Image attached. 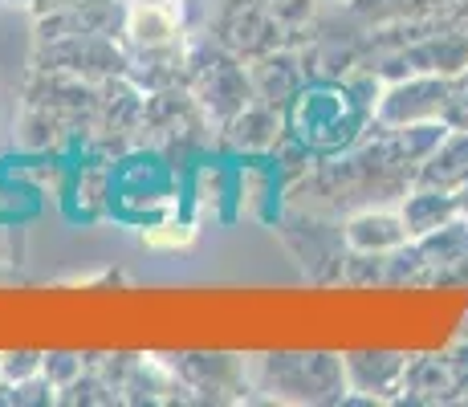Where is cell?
<instances>
[{"mask_svg":"<svg viewBox=\"0 0 468 407\" xmlns=\"http://www.w3.org/2000/svg\"><path fill=\"white\" fill-rule=\"evenodd\" d=\"M416 184L440 187V192H461L468 184V126H448V134L436 143V151L420 163Z\"/></svg>","mask_w":468,"mask_h":407,"instance_id":"277c9868","label":"cell"},{"mask_svg":"<svg viewBox=\"0 0 468 407\" xmlns=\"http://www.w3.org/2000/svg\"><path fill=\"white\" fill-rule=\"evenodd\" d=\"M196 241V229L192 224H179V220H167V224H155V229L143 232V244L147 249H159V252H176V249H187Z\"/></svg>","mask_w":468,"mask_h":407,"instance_id":"ba28073f","label":"cell"},{"mask_svg":"<svg viewBox=\"0 0 468 407\" xmlns=\"http://www.w3.org/2000/svg\"><path fill=\"white\" fill-rule=\"evenodd\" d=\"M127 33L139 49L155 53V49H171L184 33L179 25V8L176 0H131L127 8Z\"/></svg>","mask_w":468,"mask_h":407,"instance_id":"5b68a950","label":"cell"},{"mask_svg":"<svg viewBox=\"0 0 468 407\" xmlns=\"http://www.w3.org/2000/svg\"><path fill=\"white\" fill-rule=\"evenodd\" d=\"M41 355H29V350H21V355H5L0 359V375L13 379V383H29L33 375H41Z\"/></svg>","mask_w":468,"mask_h":407,"instance_id":"9c48e42d","label":"cell"},{"mask_svg":"<svg viewBox=\"0 0 468 407\" xmlns=\"http://www.w3.org/2000/svg\"><path fill=\"white\" fill-rule=\"evenodd\" d=\"M456 204H461V216H468V184L456 192Z\"/></svg>","mask_w":468,"mask_h":407,"instance_id":"30bf717a","label":"cell"},{"mask_svg":"<svg viewBox=\"0 0 468 407\" xmlns=\"http://www.w3.org/2000/svg\"><path fill=\"white\" fill-rule=\"evenodd\" d=\"M399 216H403V224H408V237L420 241V237H428V232H436L440 224L456 220L461 204H456V192H440V187L416 184V192L399 204Z\"/></svg>","mask_w":468,"mask_h":407,"instance_id":"8992f818","label":"cell"},{"mask_svg":"<svg viewBox=\"0 0 468 407\" xmlns=\"http://www.w3.org/2000/svg\"><path fill=\"white\" fill-rule=\"evenodd\" d=\"M416 252L428 261V265H464L468 261V216H456V220L440 224L436 232L411 241Z\"/></svg>","mask_w":468,"mask_h":407,"instance_id":"52a82bcc","label":"cell"},{"mask_svg":"<svg viewBox=\"0 0 468 407\" xmlns=\"http://www.w3.org/2000/svg\"><path fill=\"white\" fill-rule=\"evenodd\" d=\"M293 126L314 147H338L355 131V106L342 90H310L293 106Z\"/></svg>","mask_w":468,"mask_h":407,"instance_id":"7a4b0ae2","label":"cell"},{"mask_svg":"<svg viewBox=\"0 0 468 407\" xmlns=\"http://www.w3.org/2000/svg\"><path fill=\"white\" fill-rule=\"evenodd\" d=\"M448 102H452V78H444V74H408L403 81L387 86L383 98H375V119L395 131V126L444 119Z\"/></svg>","mask_w":468,"mask_h":407,"instance_id":"6da1fadb","label":"cell"},{"mask_svg":"<svg viewBox=\"0 0 468 407\" xmlns=\"http://www.w3.org/2000/svg\"><path fill=\"white\" fill-rule=\"evenodd\" d=\"M342 241L358 257H387V252H399L403 244H411L408 224L391 208H363V212H355L346 220V229H342Z\"/></svg>","mask_w":468,"mask_h":407,"instance_id":"3957f363","label":"cell"}]
</instances>
